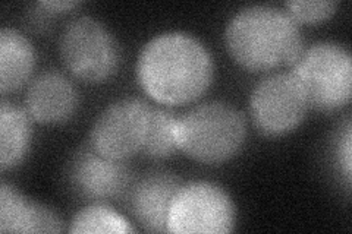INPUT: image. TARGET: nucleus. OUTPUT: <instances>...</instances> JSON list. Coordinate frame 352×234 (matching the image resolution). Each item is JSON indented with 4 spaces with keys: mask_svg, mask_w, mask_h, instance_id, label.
Returning <instances> with one entry per match:
<instances>
[{
    "mask_svg": "<svg viewBox=\"0 0 352 234\" xmlns=\"http://www.w3.org/2000/svg\"><path fill=\"white\" fill-rule=\"evenodd\" d=\"M137 80L150 98L163 106L188 104L212 85V54L197 37L168 31L153 37L137 60Z\"/></svg>",
    "mask_w": 352,
    "mask_h": 234,
    "instance_id": "obj_1",
    "label": "nucleus"
},
{
    "mask_svg": "<svg viewBox=\"0 0 352 234\" xmlns=\"http://www.w3.org/2000/svg\"><path fill=\"white\" fill-rule=\"evenodd\" d=\"M225 43L232 59L251 72L294 65L304 50L298 24L286 10L269 5L238 10L228 22Z\"/></svg>",
    "mask_w": 352,
    "mask_h": 234,
    "instance_id": "obj_2",
    "label": "nucleus"
},
{
    "mask_svg": "<svg viewBox=\"0 0 352 234\" xmlns=\"http://www.w3.org/2000/svg\"><path fill=\"white\" fill-rule=\"evenodd\" d=\"M245 119L241 111L223 102L195 106L176 120L179 152L203 164H222L244 147Z\"/></svg>",
    "mask_w": 352,
    "mask_h": 234,
    "instance_id": "obj_3",
    "label": "nucleus"
},
{
    "mask_svg": "<svg viewBox=\"0 0 352 234\" xmlns=\"http://www.w3.org/2000/svg\"><path fill=\"white\" fill-rule=\"evenodd\" d=\"M291 73L301 85L308 107L335 111L351 102L352 59L342 44L320 41L307 47Z\"/></svg>",
    "mask_w": 352,
    "mask_h": 234,
    "instance_id": "obj_4",
    "label": "nucleus"
},
{
    "mask_svg": "<svg viewBox=\"0 0 352 234\" xmlns=\"http://www.w3.org/2000/svg\"><path fill=\"white\" fill-rule=\"evenodd\" d=\"M59 53L65 68L88 84L107 81L120 63L118 41L103 22L93 16L75 18L65 27Z\"/></svg>",
    "mask_w": 352,
    "mask_h": 234,
    "instance_id": "obj_5",
    "label": "nucleus"
},
{
    "mask_svg": "<svg viewBox=\"0 0 352 234\" xmlns=\"http://www.w3.org/2000/svg\"><path fill=\"white\" fill-rule=\"evenodd\" d=\"M235 227V205L222 187L210 182L182 183L169 211L168 233L225 234Z\"/></svg>",
    "mask_w": 352,
    "mask_h": 234,
    "instance_id": "obj_6",
    "label": "nucleus"
},
{
    "mask_svg": "<svg viewBox=\"0 0 352 234\" xmlns=\"http://www.w3.org/2000/svg\"><path fill=\"white\" fill-rule=\"evenodd\" d=\"M310 108L298 81L291 72L269 75L254 86L250 115L260 133L285 137L298 128Z\"/></svg>",
    "mask_w": 352,
    "mask_h": 234,
    "instance_id": "obj_7",
    "label": "nucleus"
},
{
    "mask_svg": "<svg viewBox=\"0 0 352 234\" xmlns=\"http://www.w3.org/2000/svg\"><path fill=\"white\" fill-rule=\"evenodd\" d=\"M151 106L137 97L109 104L90 132V147L106 159L126 161L141 152L148 129Z\"/></svg>",
    "mask_w": 352,
    "mask_h": 234,
    "instance_id": "obj_8",
    "label": "nucleus"
},
{
    "mask_svg": "<svg viewBox=\"0 0 352 234\" xmlns=\"http://www.w3.org/2000/svg\"><path fill=\"white\" fill-rule=\"evenodd\" d=\"M68 180L80 196L104 200L126 191L131 183V172L125 161L106 159L88 143V147H82L72 155Z\"/></svg>",
    "mask_w": 352,
    "mask_h": 234,
    "instance_id": "obj_9",
    "label": "nucleus"
},
{
    "mask_svg": "<svg viewBox=\"0 0 352 234\" xmlns=\"http://www.w3.org/2000/svg\"><path fill=\"white\" fill-rule=\"evenodd\" d=\"M27 113L41 125L68 121L78 108V93L65 75L46 71L31 81L25 95Z\"/></svg>",
    "mask_w": 352,
    "mask_h": 234,
    "instance_id": "obj_10",
    "label": "nucleus"
},
{
    "mask_svg": "<svg viewBox=\"0 0 352 234\" xmlns=\"http://www.w3.org/2000/svg\"><path fill=\"white\" fill-rule=\"evenodd\" d=\"M181 185L172 173L153 172L132 187L129 207L142 230L168 233L169 211Z\"/></svg>",
    "mask_w": 352,
    "mask_h": 234,
    "instance_id": "obj_11",
    "label": "nucleus"
},
{
    "mask_svg": "<svg viewBox=\"0 0 352 234\" xmlns=\"http://www.w3.org/2000/svg\"><path fill=\"white\" fill-rule=\"evenodd\" d=\"M60 217L8 182L0 183V231L2 233H58Z\"/></svg>",
    "mask_w": 352,
    "mask_h": 234,
    "instance_id": "obj_12",
    "label": "nucleus"
},
{
    "mask_svg": "<svg viewBox=\"0 0 352 234\" xmlns=\"http://www.w3.org/2000/svg\"><path fill=\"white\" fill-rule=\"evenodd\" d=\"M36 65V51L21 31L3 27L0 31V91H15L24 85Z\"/></svg>",
    "mask_w": 352,
    "mask_h": 234,
    "instance_id": "obj_13",
    "label": "nucleus"
},
{
    "mask_svg": "<svg viewBox=\"0 0 352 234\" xmlns=\"http://www.w3.org/2000/svg\"><path fill=\"white\" fill-rule=\"evenodd\" d=\"M31 143L27 110L2 100L0 104V169L12 170L24 161Z\"/></svg>",
    "mask_w": 352,
    "mask_h": 234,
    "instance_id": "obj_14",
    "label": "nucleus"
},
{
    "mask_svg": "<svg viewBox=\"0 0 352 234\" xmlns=\"http://www.w3.org/2000/svg\"><path fill=\"white\" fill-rule=\"evenodd\" d=\"M176 120L172 111L162 107H151L148 129L141 152L153 160H166L179 152L176 139Z\"/></svg>",
    "mask_w": 352,
    "mask_h": 234,
    "instance_id": "obj_15",
    "label": "nucleus"
},
{
    "mask_svg": "<svg viewBox=\"0 0 352 234\" xmlns=\"http://www.w3.org/2000/svg\"><path fill=\"white\" fill-rule=\"evenodd\" d=\"M71 233H135L131 222L110 207L96 202L75 214L69 226Z\"/></svg>",
    "mask_w": 352,
    "mask_h": 234,
    "instance_id": "obj_16",
    "label": "nucleus"
},
{
    "mask_svg": "<svg viewBox=\"0 0 352 234\" xmlns=\"http://www.w3.org/2000/svg\"><path fill=\"white\" fill-rule=\"evenodd\" d=\"M285 8L296 24H317L332 16L338 3L333 0H289Z\"/></svg>",
    "mask_w": 352,
    "mask_h": 234,
    "instance_id": "obj_17",
    "label": "nucleus"
},
{
    "mask_svg": "<svg viewBox=\"0 0 352 234\" xmlns=\"http://www.w3.org/2000/svg\"><path fill=\"white\" fill-rule=\"evenodd\" d=\"M335 157L336 164L340 169V174L344 176L346 182V189L351 186V172H352V126L348 119L345 125L340 128L339 137L335 142Z\"/></svg>",
    "mask_w": 352,
    "mask_h": 234,
    "instance_id": "obj_18",
    "label": "nucleus"
},
{
    "mask_svg": "<svg viewBox=\"0 0 352 234\" xmlns=\"http://www.w3.org/2000/svg\"><path fill=\"white\" fill-rule=\"evenodd\" d=\"M78 5L80 2H76V0H47V2L37 3V6L43 9V12H49V14L66 12V10H72Z\"/></svg>",
    "mask_w": 352,
    "mask_h": 234,
    "instance_id": "obj_19",
    "label": "nucleus"
}]
</instances>
